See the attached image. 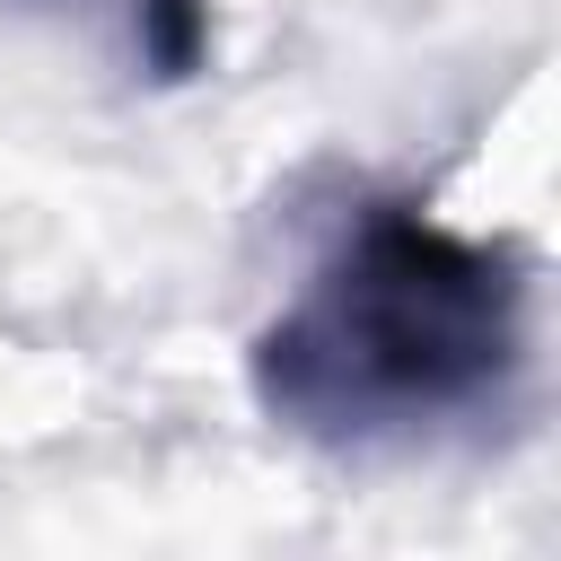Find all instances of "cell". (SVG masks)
<instances>
[{
	"label": "cell",
	"mask_w": 561,
	"mask_h": 561,
	"mask_svg": "<svg viewBox=\"0 0 561 561\" xmlns=\"http://www.w3.org/2000/svg\"><path fill=\"white\" fill-rule=\"evenodd\" d=\"M526 359V254L412 202H368L307 289L245 342L254 403L316 447L473 421Z\"/></svg>",
	"instance_id": "obj_1"
},
{
	"label": "cell",
	"mask_w": 561,
	"mask_h": 561,
	"mask_svg": "<svg viewBox=\"0 0 561 561\" xmlns=\"http://www.w3.org/2000/svg\"><path fill=\"white\" fill-rule=\"evenodd\" d=\"M105 9L123 18V44H131V61H140L158 88L202 79V70H210V53H219L210 0H105Z\"/></svg>",
	"instance_id": "obj_2"
}]
</instances>
